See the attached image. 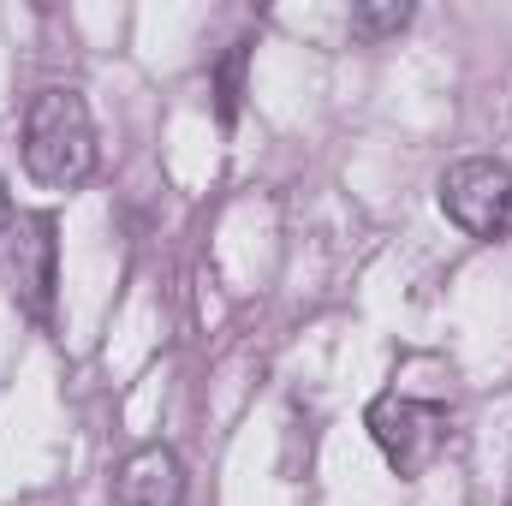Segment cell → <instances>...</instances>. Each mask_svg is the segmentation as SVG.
I'll return each mask as SVG.
<instances>
[{
    "label": "cell",
    "instance_id": "obj_4",
    "mask_svg": "<svg viewBox=\"0 0 512 506\" xmlns=\"http://www.w3.org/2000/svg\"><path fill=\"white\" fill-rule=\"evenodd\" d=\"M12 292H18V304H24L36 322L54 316V215H30V221L18 227Z\"/></svg>",
    "mask_w": 512,
    "mask_h": 506
},
{
    "label": "cell",
    "instance_id": "obj_6",
    "mask_svg": "<svg viewBox=\"0 0 512 506\" xmlns=\"http://www.w3.org/2000/svg\"><path fill=\"white\" fill-rule=\"evenodd\" d=\"M411 24V6L405 0H370V6H352V36L364 42H387Z\"/></svg>",
    "mask_w": 512,
    "mask_h": 506
},
{
    "label": "cell",
    "instance_id": "obj_2",
    "mask_svg": "<svg viewBox=\"0 0 512 506\" xmlns=\"http://www.w3.org/2000/svg\"><path fill=\"white\" fill-rule=\"evenodd\" d=\"M364 429L370 441L382 447V459L393 465V477H423L441 447H447V405L435 399H417V393H376L370 411H364Z\"/></svg>",
    "mask_w": 512,
    "mask_h": 506
},
{
    "label": "cell",
    "instance_id": "obj_3",
    "mask_svg": "<svg viewBox=\"0 0 512 506\" xmlns=\"http://www.w3.org/2000/svg\"><path fill=\"white\" fill-rule=\"evenodd\" d=\"M441 215L465 239H507L512 233V167L495 155H465L435 185Z\"/></svg>",
    "mask_w": 512,
    "mask_h": 506
},
{
    "label": "cell",
    "instance_id": "obj_7",
    "mask_svg": "<svg viewBox=\"0 0 512 506\" xmlns=\"http://www.w3.org/2000/svg\"><path fill=\"white\" fill-rule=\"evenodd\" d=\"M245 66H251V42H233L227 60L215 66V102H221V120L233 126L239 120V96H245Z\"/></svg>",
    "mask_w": 512,
    "mask_h": 506
},
{
    "label": "cell",
    "instance_id": "obj_5",
    "mask_svg": "<svg viewBox=\"0 0 512 506\" xmlns=\"http://www.w3.org/2000/svg\"><path fill=\"white\" fill-rule=\"evenodd\" d=\"M185 501V465L173 447H137L120 477H114V506H179Z\"/></svg>",
    "mask_w": 512,
    "mask_h": 506
},
{
    "label": "cell",
    "instance_id": "obj_8",
    "mask_svg": "<svg viewBox=\"0 0 512 506\" xmlns=\"http://www.w3.org/2000/svg\"><path fill=\"white\" fill-rule=\"evenodd\" d=\"M6 227H12V191H6V179H0V239H6Z\"/></svg>",
    "mask_w": 512,
    "mask_h": 506
},
{
    "label": "cell",
    "instance_id": "obj_1",
    "mask_svg": "<svg viewBox=\"0 0 512 506\" xmlns=\"http://www.w3.org/2000/svg\"><path fill=\"white\" fill-rule=\"evenodd\" d=\"M24 173L48 191H72L96 173V120L78 90H42L24 108Z\"/></svg>",
    "mask_w": 512,
    "mask_h": 506
}]
</instances>
